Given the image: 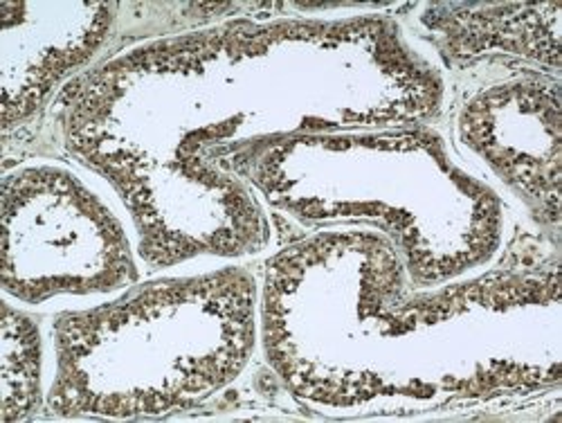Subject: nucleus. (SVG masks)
I'll list each match as a JSON object with an SVG mask.
<instances>
[{"mask_svg": "<svg viewBox=\"0 0 562 423\" xmlns=\"http://www.w3.org/2000/svg\"><path fill=\"white\" fill-rule=\"evenodd\" d=\"M135 277L115 219L55 169L5 182V289L38 302L57 293L111 291Z\"/></svg>", "mask_w": 562, "mask_h": 423, "instance_id": "f257e3e1", "label": "nucleus"}, {"mask_svg": "<svg viewBox=\"0 0 562 423\" xmlns=\"http://www.w3.org/2000/svg\"><path fill=\"white\" fill-rule=\"evenodd\" d=\"M3 392L8 421L32 412L38 392V334L27 318L10 307L3 322Z\"/></svg>", "mask_w": 562, "mask_h": 423, "instance_id": "f03ea898", "label": "nucleus"}]
</instances>
